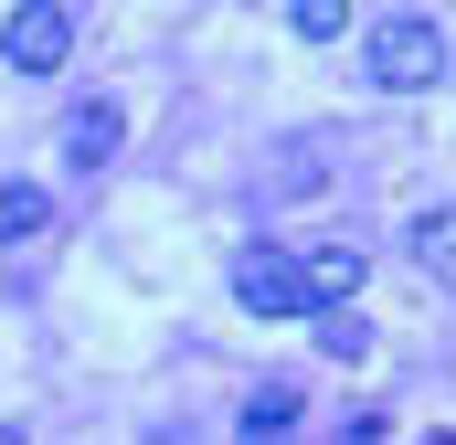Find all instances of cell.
<instances>
[{"label":"cell","mask_w":456,"mask_h":445,"mask_svg":"<svg viewBox=\"0 0 456 445\" xmlns=\"http://www.w3.org/2000/svg\"><path fill=\"white\" fill-rule=\"evenodd\" d=\"M436 75H446V32H436V21H414V11L371 21V85L414 96V85H436Z\"/></svg>","instance_id":"1"},{"label":"cell","mask_w":456,"mask_h":445,"mask_svg":"<svg viewBox=\"0 0 456 445\" xmlns=\"http://www.w3.org/2000/svg\"><path fill=\"white\" fill-rule=\"evenodd\" d=\"M233 297H244L255 319H319L308 255H276V244H244V255H233Z\"/></svg>","instance_id":"2"},{"label":"cell","mask_w":456,"mask_h":445,"mask_svg":"<svg viewBox=\"0 0 456 445\" xmlns=\"http://www.w3.org/2000/svg\"><path fill=\"white\" fill-rule=\"evenodd\" d=\"M64 53H75V21H64L53 0H21V11L0 21V64H11V75H53Z\"/></svg>","instance_id":"3"},{"label":"cell","mask_w":456,"mask_h":445,"mask_svg":"<svg viewBox=\"0 0 456 445\" xmlns=\"http://www.w3.org/2000/svg\"><path fill=\"white\" fill-rule=\"evenodd\" d=\"M117 138H127L117 96H86V107L64 117V159H75V170H107V159H117Z\"/></svg>","instance_id":"4"},{"label":"cell","mask_w":456,"mask_h":445,"mask_svg":"<svg viewBox=\"0 0 456 445\" xmlns=\"http://www.w3.org/2000/svg\"><path fill=\"white\" fill-rule=\"evenodd\" d=\"M361 276H371V265H361V244H308V297H319V308H350V297H361Z\"/></svg>","instance_id":"5"},{"label":"cell","mask_w":456,"mask_h":445,"mask_svg":"<svg viewBox=\"0 0 456 445\" xmlns=\"http://www.w3.org/2000/svg\"><path fill=\"white\" fill-rule=\"evenodd\" d=\"M414 265H425L436 287H456V202H436V213H414Z\"/></svg>","instance_id":"6"},{"label":"cell","mask_w":456,"mask_h":445,"mask_svg":"<svg viewBox=\"0 0 456 445\" xmlns=\"http://www.w3.org/2000/svg\"><path fill=\"white\" fill-rule=\"evenodd\" d=\"M297 414H308V403H297V382H255V392H244V435H287Z\"/></svg>","instance_id":"7"},{"label":"cell","mask_w":456,"mask_h":445,"mask_svg":"<svg viewBox=\"0 0 456 445\" xmlns=\"http://www.w3.org/2000/svg\"><path fill=\"white\" fill-rule=\"evenodd\" d=\"M43 222H53V202H43L32 181H11V191H0V233H43Z\"/></svg>","instance_id":"8"},{"label":"cell","mask_w":456,"mask_h":445,"mask_svg":"<svg viewBox=\"0 0 456 445\" xmlns=\"http://www.w3.org/2000/svg\"><path fill=\"white\" fill-rule=\"evenodd\" d=\"M287 21H297V32H308V43H340V32H350V0H297V11H287Z\"/></svg>","instance_id":"9"},{"label":"cell","mask_w":456,"mask_h":445,"mask_svg":"<svg viewBox=\"0 0 456 445\" xmlns=\"http://www.w3.org/2000/svg\"><path fill=\"white\" fill-rule=\"evenodd\" d=\"M319 350H330V360H361L371 339H361V319H350V308H319Z\"/></svg>","instance_id":"10"}]
</instances>
